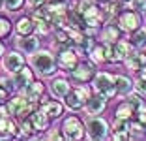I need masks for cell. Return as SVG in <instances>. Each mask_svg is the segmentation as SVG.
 Masks as SVG:
<instances>
[{"mask_svg":"<svg viewBox=\"0 0 146 141\" xmlns=\"http://www.w3.org/2000/svg\"><path fill=\"white\" fill-rule=\"evenodd\" d=\"M30 64L41 75H52L56 72V58L51 51H36L30 56Z\"/></svg>","mask_w":146,"mask_h":141,"instance_id":"obj_1","label":"cell"},{"mask_svg":"<svg viewBox=\"0 0 146 141\" xmlns=\"http://www.w3.org/2000/svg\"><path fill=\"white\" fill-rule=\"evenodd\" d=\"M86 137L88 139H94V141H99V139H107L109 137V122L101 117H90L88 122H86Z\"/></svg>","mask_w":146,"mask_h":141,"instance_id":"obj_2","label":"cell"},{"mask_svg":"<svg viewBox=\"0 0 146 141\" xmlns=\"http://www.w3.org/2000/svg\"><path fill=\"white\" fill-rule=\"evenodd\" d=\"M94 90L99 94H103L107 100H111L118 90L114 85V75H111L109 72H99L94 77Z\"/></svg>","mask_w":146,"mask_h":141,"instance_id":"obj_3","label":"cell"},{"mask_svg":"<svg viewBox=\"0 0 146 141\" xmlns=\"http://www.w3.org/2000/svg\"><path fill=\"white\" fill-rule=\"evenodd\" d=\"M8 109H9V115L13 117H26L30 115L32 111L36 109V102H32V100H28L26 96H15V98L8 100Z\"/></svg>","mask_w":146,"mask_h":141,"instance_id":"obj_4","label":"cell"},{"mask_svg":"<svg viewBox=\"0 0 146 141\" xmlns=\"http://www.w3.org/2000/svg\"><path fill=\"white\" fill-rule=\"evenodd\" d=\"M88 98H90L88 87L79 85V87H75L73 90L68 92V96H66V107H69V109H73V111H79V109H82V107L86 105Z\"/></svg>","mask_w":146,"mask_h":141,"instance_id":"obj_5","label":"cell"},{"mask_svg":"<svg viewBox=\"0 0 146 141\" xmlns=\"http://www.w3.org/2000/svg\"><path fill=\"white\" fill-rule=\"evenodd\" d=\"M131 53H133V45L129 42L118 40L112 45H107V60H111V62H124Z\"/></svg>","mask_w":146,"mask_h":141,"instance_id":"obj_6","label":"cell"},{"mask_svg":"<svg viewBox=\"0 0 146 141\" xmlns=\"http://www.w3.org/2000/svg\"><path fill=\"white\" fill-rule=\"evenodd\" d=\"M62 134H64L66 139L77 141V139H82V137H84L86 128H84V124L81 122V119H79V117H69V119L64 120Z\"/></svg>","mask_w":146,"mask_h":141,"instance_id":"obj_7","label":"cell"},{"mask_svg":"<svg viewBox=\"0 0 146 141\" xmlns=\"http://www.w3.org/2000/svg\"><path fill=\"white\" fill-rule=\"evenodd\" d=\"M77 56H79V53L75 51L73 47H64V49L58 53V60H56V64H58V68L64 70V72H71V70L79 64Z\"/></svg>","mask_w":146,"mask_h":141,"instance_id":"obj_8","label":"cell"},{"mask_svg":"<svg viewBox=\"0 0 146 141\" xmlns=\"http://www.w3.org/2000/svg\"><path fill=\"white\" fill-rule=\"evenodd\" d=\"M23 66H25V56L19 51H9V53H6L4 58H2V68L8 73H15L17 70H21Z\"/></svg>","mask_w":146,"mask_h":141,"instance_id":"obj_9","label":"cell"},{"mask_svg":"<svg viewBox=\"0 0 146 141\" xmlns=\"http://www.w3.org/2000/svg\"><path fill=\"white\" fill-rule=\"evenodd\" d=\"M118 23H120L122 30H125V32H135V30L141 26V15H139L135 9H131V11H124V13H120Z\"/></svg>","mask_w":146,"mask_h":141,"instance_id":"obj_10","label":"cell"},{"mask_svg":"<svg viewBox=\"0 0 146 141\" xmlns=\"http://www.w3.org/2000/svg\"><path fill=\"white\" fill-rule=\"evenodd\" d=\"M71 77L77 83H88L94 77V66L88 64V62H81L71 70Z\"/></svg>","mask_w":146,"mask_h":141,"instance_id":"obj_11","label":"cell"},{"mask_svg":"<svg viewBox=\"0 0 146 141\" xmlns=\"http://www.w3.org/2000/svg\"><path fill=\"white\" fill-rule=\"evenodd\" d=\"M11 81L13 85H15V89L17 90H25L26 87H28V83L34 81V75H32V70H28L26 66H23L21 70H17L15 73H11Z\"/></svg>","mask_w":146,"mask_h":141,"instance_id":"obj_12","label":"cell"},{"mask_svg":"<svg viewBox=\"0 0 146 141\" xmlns=\"http://www.w3.org/2000/svg\"><path fill=\"white\" fill-rule=\"evenodd\" d=\"M105 105H107V98H105L103 94L96 92V94H90V98L86 102L84 109L90 113V115H99V113H103Z\"/></svg>","mask_w":146,"mask_h":141,"instance_id":"obj_13","label":"cell"},{"mask_svg":"<svg viewBox=\"0 0 146 141\" xmlns=\"http://www.w3.org/2000/svg\"><path fill=\"white\" fill-rule=\"evenodd\" d=\"M17 47L21 53H26V55H32V53L38 51L39 47V40L36 36L28 34V36H19L17 38Z\"/></svg>","mask_w":146,"mask_h":141,"instance_id":"obj_14","label":"cell"},{"mask_svg":"<svg viewBox=\"0 0 146 141\" xmlns=\"http://www.w3.org/2000/svg\"><path fill=\"white\" fill-rule=\"evenodd\" d=\"M69 90H71V85H69L68 79H64V77H54L51 81V94L54 98H58V100L66 98Z\"/></svg>","mask_w":146,"mask_h":141,"instance_id":"obj_15","label":"cell"},{"mask_svg":"<svg viewBox=\"0 0 146 141\" xmlns=\"http://www.w3.org/2000/svg\"><path fill=\"white\" fill-rule=\"evenodd\" d=\"M11 136H19V126L9 117L0 115V139L11 137Z\"/></svg>","mask_w":146,"mask_h":141,"instance_id":"obj_16","label":"cell"},{"mask_svg":"<svg viewBox=\"0 0 146 141\" xmlns=\"http://www.w3.org/2000/svg\"><path fill=\"white\" fill-rule=\"evenodd\" d=\"M30 120H32V124H34L36 132H43V130L49 128V120L51 119L45 115L43 109H34V111L30 113Z\"/></svg>","mask_w":146,"mask_h":141,"instance_id":"obj_17","label":"cell"},{"mask_svg":"<svg viewBox=\"0 0 146 141\" xmlns=\"http://www.w3.org/2000/svg\"><path fill=\"white\" fill-rule=\"evenodd\" d=\"M43 92H45V87H43V83H39V81L28 83V87L25 89V96L28 100H32V102H36V103L43 98Z\"/></svg>","mask_w":146,"mask_h":141,"instance_id":"obj_18","label":"cell"},{"mask_svg":"<svg viewBox=\"0 0 146 141\" xmlns=\"http://www.w3.org/2000/svg\"><path fill=\"white\" fill-rule=\"evenodd\" d=\"M125 66H127V70H131V72H139V70H142L146 66V55L144 53H131V55L127 56V58L124 60Z\"/></svg>","mask_w":146,"mask_h":141,"instance_id":"obj_19","label":"cell"},{"mask_svg":"<svg viewBox=\"0 0 146 141\" xmlns=\"http://www.w3.org/2000/svg\"><path fill=\"white\" fill-rule=\"evenodd\" d=\"M41 109L45 111V115H47L49 119H58V117L64 115V105L60 103V100H51V102H45Z\"/></svg>","mask_w":146,"mask_h":141,"instance_id":"obj_20","label":"cell"},{"mask_svg":"<svg viewBox=\"0 0 146 141\" xmlns=\"http://www.w3.org/2000/svg\"><path fill=\"white\" fill-rule=\"evenodd\" d=\"M36 30V23L32 17H21L17 21V25H15V32H17L19 36H28L32 34Z\"/></svg>","mask_w":146,"mask_h":141,"instance_id":"obj_21","label":"cell"},{"mask_svg":"<svg viewBox=\"0 0 146 141\" xmlns=\"http://www.w3.org/2000/svg\"><path fill=\"white\" fill-rule=\"evenodd\" d=\"M101 38H103V42L107 43V45H112V43H116L118 40H120V28L114 26V25H107L103 28Z\"/></svg>","mask_w":146,"mask_h":141,"instance_id":"obj_22","label":"cell"},{"mask_svg":"<svg viewBox=\"0 0 146 141\" xmlns=\"http://www.w3.org/2000/svg\"><path fill=\"white\" fill-rule=\"evenodd\" d=\"M13 89H15V85H13L11 79L0 77V103L8 102V98H9V94L13 92Z\"/></svg>","mask_w":146,"mask_h":141,"instance_id":"obj_23","label":"cell"},{"mask_svg":"<svg viewBox=\"0 0 146 141\" xmlns=\"http://www.w3.org/2000/svg\"><path fill=\"white\" fill-rule=\"evenodd\" d=\"M135 115V107L131 105L129 102H124L118 105V109H116V119H122V120H129L131 117Z\"/></svg>","mask_w":146,"mask_h":141,"instance_id":"obj_24","label":"cell"},{"mask_svg":"<svg viewBox=\"0 0 146 141\" xmlns=\"http://www.w3.org/2000/svg\"><path fill=\"white\" fill-rule=\"evenodd\" d=\"M114 85H116L118 94H127V92H131V87H133V83L129 81L125 75H114Z\"/></svg>","mask_w":146,"mask_h":141,"instance_id":"obj_25","label":"cell"},{"mask_svg":"<svg viewBox=\"0 0 146 141\" xmlns=\"http://www.w3.org/2000/svg\"><path fill=\"white\" fill-rule=\"evenodd\" d=\"M129 43L135 47V49H142V47H146V30H135L133 36H131V40H129Z\"/></svg>","mask_w":146,"mask_h":141,"instance_id":"obj_26","label":"cell"},{"mask_svg":"<svg viewBox=\"0 0 146 141\" xmlns=\"http://www.w3.org/2000/svg\"><path fill=\"white\" fill-rule=\"evenodd\" d=\"M90 58L94 60L96 64H101V62H105V60H107V47H103V45H96V47H92Z\"/></svg>","mask_w":146,"mask_h":141,"instance_id":"obj_27","label":"cell"},{"mask_svg":"<svg viewBox=\"0 0 146 141\" xmlns=\"http://www.w3.org/2000/svg\"><path fill=\"white\" fill-rule=\"evenodd\" d=\"M19 128H21V134H23V136H32V134L36 132V128H34V124H32L30 117H28V119H26V117H23V122L19 124Z\"/></svg>","mask_w":146,"mask_h":141,"instance_id":"obj_28","label":"cell"},{"mask_svg":"<svg viewBox=\"0 0 146 141\" xmlns=\"http://www.w3.org/2000/svg\"><path fill=\"white\" fill-rule=\"evenodd\" d=\"M25 4V0H2V6L8 11H19Z\"/></svg>","mask_w":146,"mask_h":141,"instance_id":"obj_29","label":"cell"},{"mask_svg":"<svg viewBox=\"0 0 146 141\" xmlns=\"http://www.w3.org/2000/svg\"><path fill=\"white\" fill-rule=\"evenodd\" d=\"M127 130H129V134H131V137H139V136H142V132H144V124H142L141 120H137V122H129Z\"/></svg>","mask_w":146,"mask_h":141,"instance_id":"obj_30","label":"cell"},{"mask_svg":"<svg viewBox=\"0 0 146 141\" xmlns=\"http://www.w3.org/2000/svg\"><path fill=\"white\" fill-rule=\"evenodd\" d=\"M11 32V23L8 21L6 17H0V38H6Z\"/></svg>","mask_w":146,"mask_h":141,"instance_id":"obj_31","label":"cell"},{"mask_svg":"<svg viewBox=\"0 0 146 141\" xmlns=\"http://www.w3.org/2000/svg\"><path fill=\"white\" fill-rule=\"evenodd\" d=\"M135 90L142 96H146V77L137 75V81H135Z\"/></svg>","mask_w":146,"mask_h":141,"instance_id":"obj_32","label":"cell"},{"mask_svg":"<svg viewBox=\"0 0 146 141\" xmlns=\"http://www.w3.org/2000/svg\"><path fill=\"white\" fill-rule=\"evenodd\" d=\"M129 8L135 11H144L146 9V0H129Z\"/></svg>","mask_w":146,"mask_h":141,"instance_id":"obj_33","label":"cell"},{"mask_svg":"<svg viewBox=\"0 0 146 141\" xmlns=\"http://www.w3.org/2000/svg\"><path fill=\"white\" fill-rule=\"evenodd\" d=\"M135 113H137V120H141V122L146 126V102H142L141 105L137 107V111H135Z\"/></svg>","mask_w":146,"mask_h":141,"instance_id":"obj_34","label":"cell"},{"mask_svg":"<svg viewBox=\"0 0 146 141\" xmlns=\"http://www.w3.org/2000/svg\"><path fill=\"white\" fill-rule=\"evenodd\" d=\"M127 102L131 103V105L135 107V111H137V107L142 103V100H141V96L139 94H133V92H127Z\"/></svg>","mask_w":146,"mask_h":141,"instance_id":"obj_35","label":"cell"},{"mask_svg":"<svg viewBox=\"0 0 146 141\" xmlns=\"http://www.w3.org/2000/svg\"><path fill=\"white\" fill-rule=\"evenodd\" d=\"M45 4V0H28V6H30V8H39V6H43Z\"/></svg>","mask_w":146,"mask_h":141,"instance_id":"obj_36","label":"cell"},{"mask_svg":"<svg viewBox=\"0 0 146 141\" xmlns=\"http://www.w3.org/2000/svg\"><path fill=\"white\" fill-rule=\"evenodd\" d=\"M49 139H66V137H64V134H60V132H51L49 134Z\"/></svg>","mask_w":146,"mask_h":141,"instance_id":"obj_37","label":"cell"},{"mask_svg":"<svg viewBox=\"0 0 146 141\" xmlns=\"http://www.w3.org/2000/svg\"><path fill=\"white\" fill-rule=\"evenodd\" d=\"M2 55H4V43L0 42V56H2Z\"/></svg>","mask_w":146,"mask_h":141,"instance_id":"obj_38","label":"cell"},{"mask_svg":"<svg viewBox=\"0 0 146 141\" xmlns=\"http://www.w3.org/2000/svg\"><path fill=\"white\" fill-rule=\"evenodd\" d=\"M122 2H125V0H122Z\"/></svg>","mask_w":146,"mask_h":141,"instance_id":"obj_39","label":"cell"},{"mask_svg":"<svg viewBox=\"0 0 146 141\" xmlns=\"http://www.w3.org/2000/svg\"><path fill=\"white\" fill-rule=\"evenodd\" d=\"M144 30H146V26H144Z\"/></svg>","mask_w":146,"mask_h":141,"instance_id":"obj_40","label":"cell"}]
</instances>
